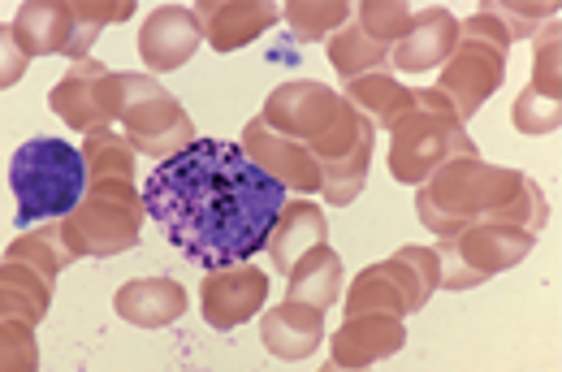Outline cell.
<instances>
[{
  "instance_id": "6da1fadb",
  "label": "cell",
  "mask_w": 562,
  "mask_h": 372,
  "mask_svg": "<svg viewBox=\"0 0 562 372\" xmlns=\"http://www.w3.org/2000/svg\"><path fill=\"white\" fill-rule=\"evenodd\" d=\"M281 208L285 187L225 139H195L173 151L143 187V213L209 273L265 251Z\"/></svg>"
},
{
  "instance_id": "7a4b0ae2",
  "label": "cell",
  "mask_w": 562,
  "mask_h": 372,
  "mask_svg": "<svg viewBox=\"0 0 562 372\" xmlns=\"http://www.w3.org/2000/svg\"><path fill=\"white\" fill-rule=\"evenodd\" d=\"M532 191H537V182L519 178L515 169H493L476 156L446 160L432 173V187L420 191V222L441 238H454L459 229L485 222L519 225V229L537 234L550 217V208H546V195L519 204V195H532Z\"/></svg>"
},
{
  "instance_id": "3957f363",
  "label": "cell",
  "mask_w": 562,
  "mask_h": 372,
  "mask_svg": "<svg viewBox=\"0 0 562 372\" xmlns=\"http://www.w3.org/2000/svg\"><path fill=\"white\" fill-rule=\"evenodd\" d=\"M9 187L18 200V225L57 217L66 222L87 195L82 151L66 139H26L9 160Z\"/></svg>"
},
{
  "instance_id": "277c9868",
  "label": "cell",
  "mask_w": 562,
  "mask_h": 372,
  "mask_svg": "<svg viewBox=\"0 0 562 372\" xmlns=\"http://www.w3.org/2000/svg\"><path fill=\"white\" fill-rule=\"evenodd\" d=\"M143 200L135 195V182L126 178H95V187L78 200L61 229V243L70 256H117L139 243Z\"/></svg>"
},
{
  "instance_id": "5b68a950",
  "label": "cell",
  "mask_w": 562,
  "mask_h": 372,
  "mask_svg": "<svg viewBox=\"0 0 562 372\" xmlns=\"http://www.w3.org/2000/svg\"><path fill=\"white\" fill-rule=\"evenodd\" d=\"M135 4H22L13 18V44L22 48V57H53V53H70L82 57V48L100 35L104 22H122L131 18Z\"/></svg>"
},
{
  "instance_id": "8992f818",
  "label": "cell",
  "mask_w": 562,
  "mask_h": 372,
  "mask_svg": "<svg viewBox=\"0 0 562 372\" xmlns=\"http://www.w3.org/2000/svg\"><path fill=\"white\" fill-rule=\"evenodd\" d=\"M528 251H532V234L519 229V225H472V229H463V238H446L441 243L437 260H446V264H437L441 269L437 286H450V291L476 286V282H485L493 273L519 264Z\"/></svg>"
},
{
  "instance_id": "52a82bcc",
  "label": "cell",
  "mask_w": 562,
  "mask_h": 372,
  "mask_svg": "<svg viewBox=\"0 0 562 372\" xmlns=\"http://www.w3.org/2000/svg\"><path fill=\"white\" fill-rule=\"evenodd\" d=\"M122 122H126L122 139L135 151H143V156H165L169 160L173 151L195 144V126H191L187 109L143 75L126 78V113H122Z\"/></svg>"
},
{
  "instance_id": "ba28073f",
  "label": "cell",
  "mask_w": 562,
  "mask_h": 372,
  "mask_svg": "<svg viewBox=\"0 0 562 372\" xmlns=\"http://www.w3.org/2000/svg\"><path fill=\"white\" fill-rule=\"evenodd\" d=\"M454 156H472V139L463 135V122H454V117H437V113L412 109L394 126L390 169H394L398 182H424Z\"/></svg>"
},
{
  "instance_id": "9c48e42d",
  "label": "cell",
  "mask_w": 562,
  "mask_h": 372,
  "mask_svg": "<svg viewBox=\"0 0 562 372\" xmlns=\"http://www.w3.org/2000/svg\"><path fill=\"white\" fill-rule=\"evenodd\" d=\"M53 113L74 131H109L126 113V75H109L100 61H78L53 87Z\"/></svg>"
},
{
  "instance_id": "30bf717a",
  "label": "cell",
  "mask_w": 562,
  "mask_h": 372,
  "mask_svg": "<svg viewBox=\"0 0 562 372\" xmlns=\"http://www.w3.org/2000/svg\"><path fill=\"white\" fill-rule=\"evenodd\" d=\"M347 113V100L338 91H329L325 82H285L269 95L260 122L269 131H278L281 139H294V144H316L338 117Z\"/></svg>"
},
{
  "instance_id": "8fae6325",
  "label": "cell",
  "mask_w": 562,
  "mask_h": 372,
  "mask_svg": "<svg viewBox=\"0 0 562 372\" xmlns=\"http://www.w3.org/2000/svg\"><path fill=\"white\" fill-rule=\"evenodd\" d=\"M502 61H506V53L485 44V40H472V35L459 40V48L450 53V61L441 70V82H437V91L450 100V109H454L459 122L472 117L493 91H497Z\"/></svg>"
},
{
  "instance_id": "7c38bea8",
  "label": "cell",
  "mask_w": 562,
  "mask_h": 372,
  "mask_svg": "<svg viewBox=\"0 0 562 372\" xmlns=\"http://www.w3.org/2000/svg\"><path fill=\"white\" fill-rule=\"evenodd\" d=\"M265 303H269V273H260L251 264L212 269L204 278V316L221 334H229V329L247 325L251 316H260Z\"/></svg>"
},
{
  "instance_id": "4fadbf2b",
  "label": "cell",
  "mask_w": 562,
  "mask_h": 372,
  "mask_svg": "<svg viewBox=\"0 0 562 372\" xmlns=\"http://www.w3.org/2000/svg\"><path fill=\"white\" fill-rule=\"evenodd\" d=\"M204 31H200V18L195 9H182V4H160L147 13L139 31V57L147 70L156 75H169L178 66L191 61V53L200 48Z\"/></svg>"
},
{
  "instance_id": "5bb4252c",
  "label": "cell",
  "mask_w": 562,
  "mask_h": 372,
  "mask_svg": "<svg viewBox=\"0 0 562 372\" xmlns=\"http://www.w3.org/2000/svg\"><path fill=\"white\" fill-rule=\"evenodd\" d=\"M238 148L247 151V160L251 165H260L273 182L281 187H299V191H321V182H325V173H321V165L312 160V151L303 148V144H294V139H281L278 131H269L260 117L243 131V144Z\"/></svg>"
},
{
  "instance_id": "9a60e30c",
  "label": "cell",
  "mask_w": 562,
  "mask_h": 372,
  "mask_svg": "<svg viewBox=\"0 0 562 372\" xmlns=\"http://www.w3.org/2000/svg\"><path fill=\"white\" fill-rule=\"evenodd\" d=\"M403 342H407V329H403L398 316L363 312V316H351V320L338 329V338L329 342V351H334V369L355 372V369L376 364V360H385V356H394Z\"/></svg>"
},
{
  "instance_id": "2e32d148",
  "label": "cell",
  "mask_w": 562,
  "mask_h": 372,
  "mask_svg": "<svg viewBox=\"0 0 562 372\" xmlns=\"http://www.w3.org/2000/svg\"><path fill=\"white\" fill-rule=\"evenodd\" d=\"M459 40H463V31H459V22L446 9H420V13H412L403 44L394 48V66L407 70V75L437 70V66L450 61V53L459 48Z\"/></svg>"
},
{
  "instance_id": "e0dca14e",
  "label": "cell",
  "mask_w": 562,
  "mask_h": 372,
  "mask_svg": "<svg viewBox=\"0 0 562 372\" xmlns=\"http://www.w3.org/2000/svg\"><path fill=\"white\" fill-rule=\"evenodd\" d=\"M260 342L278 360H307L325 342V312L307 303H281L269 307L260 320Z\"/></svg>"
},
{
  "instance_id": "ac0fdd59",
  "label": "cell",
  "mask_w": 562,
  "mask_h": 372,
  "mask_svg": "<svg viewBox=\"0 0 562 372\" xmlns=\"http://www.w3.org/2000/svg\"><path fill=\"white\" fill-rule=\"evenodd\" d=\"M281 9L273 4H251V0H225V4H200V31L216 53H234V48H247L251 40H260L273 22H278Z\"/></svg>"
},
{
  "instance_id": "d6986e66",
  "label": "cell",
  "mask_w": 562,
  "mask_h": 372,
  "mask_svg": "<svg viewBox=\"0 0 562 372\" xmlns=\"http://www.w3.org/2000/svg\"><path fill=\"white\" fill-rule=\"evenodd\" d=\"M113 307L122 320H131L139 329H160L187 312V291L173 278H139V282H126L117 291Z\"/></svg>"
},
{
  "instance_id": "ffe728a7",
  "label": "cell",
  "mask_w": 562,
  "mask_h": 372,
  "mask_svg": "<svg viewBox=\"0 0 562 372\" xmlns=\"http://www.w3.org/2000/svg\"><path fill=\"white\" fill-rule=\"evenodd\" d=\"M290 298L285 303H307V307H334L342 291V256L329 243H316L307 256L290 264Z\"/></svg>"
},
{
  "instance_id": "44dd1931",
  "label": "cell",
  "mask_w": 562,
  "mask_h": 372,
  "mask_svg": "<svg viewBox=\"0 0 562 372\" xmlns=\"http://www.w3.org/2000/svg\"><path fill=\"white\" fill-rule=\"evenodd\" d=\"M316 243H325V213H321L316 204H307V200H299V204L285 200L278 225H273V234H269V243H265L269 256H273V269H278V273H290V264H294L299 256H307Z\"/></svg>"
},
{
  "instance_id": "7402d4cb",
  "label": "cell",
  "mask_w": 562,
  "mask_h": 372,
  "mask_svg": "<svg viewBox=\"0 0 562 372\" xmlns=\"http://www.w3.org/2000/svg\"><path fill=\"white\" fill-rule=\"evenodd\" d=\"M342 100L351 104L355 113H368V126H372V131H376V126H398V122L416 109V95L403 91L390 75L351 78V87H347Z\"/></svg>"
},
{
  "instance_id": "603a6c76",
  "label": "cell",
  "mask_w": 562,
  "mask_h": 372,
  "mask_svg": "<svg viewBox=\"0 0 562 372\" xmlns=\"http://www.w3.org/2000/svg\"><path fill=\"white\" fill-rule=\"evenodd\" d=\"M441 260H437V251H428V247H403V251H394L390 260H385V269L394 273V282H398V291L407 298V312H420L428 295L437 291V278H441V269H437Z\"/></svg>"
},
{
  "instance_id": "cb8c5ba5",
  "label": "cell",
  "mask_w": 562,
  "mask_h": 372,
  "mask_svg": "<svg viewBox=\"0 0 562 372\" xmlns=\"http://www.w3.org/2000/svg\"><path fill=\"white\" fill-rule=\"evenodd\" d=\"M363 312H381V316H407V298L398 291L394 273L381 264H368L359 278H355L351 295H347V316H363Z\"/></svg>"
},
{
  "instance_id": "d4e9b609",
  "label": "cell",
  "mask_w": 562,
  "mask_h": 372,
  "mask_svg": "<svg viewBox=\"0 0 562 372\" xmlns=\"http://www.w3.org/2000/svg\"><path fill=\"white\" fill-rule=\"evenodd\" d=\"M285 18H290V26H294V35L303 40V44H316V40H325L329 31H338V26H347V18H351V4H342V0H294V4H285L281 9Z\"/></svg>"
},
{
  "instance_id": "484cf974",
  "label": "cell",
  "mask_w": 562,
  "mask_h": 372,
  "mask_svg": "<svg viewBox=\"0 0 562 372\" xmlns=\"http://www.w3.org/2000/svg\"><path fill=\"white\" fill-rule=\"evenodd\" d=\"M82 165H87V173H95V178H126V182H131V173H135V151H131V144H126L122 135H113V131H87Z\"/></svg>"
},
{
  "instance_id": "4316f807",
  "label": "cell",
  "mask_w": 562,
  "mask_h": 372,
  "mask_svg": "<svg viewBox=\"0 0 562 372\" xmlns=\"http://www.w3.org/2000/svg\"><path fill=\"white\" fill-rule=\"evenodd\" d=\"M329 61L338 66V75L359 78V75H372L376 66H385V48L372 44L359 26H342V31L329 40Z\"/></svg>"
},
{
  "instance_id": "83f0119b",
  "label": "cell",
  "mask_w": 562,
  "mask_h": 372,
  "mask_svg": "<svg viewBox=\"0 0 562 372\" xmlns=\"http://www.w3.org/2000/svg\"><path fill=\"white\" fill-rule=\"evenodd\" d=\"M407 22H412V9L407 4H394V0H368L359 4V31L372 40V44H390V40H403L407 35Z\"/></svg>"
},
{
  "instance_id": "f1b7e54d",
  "label": "cell",
  "mask_w": 562,
  "mask_h": 372,
  "mask_svg": "<svg viewBox=\"0 0 562 372\" xmlns=\"http://www.w3.org/2000/svg\"><path fill=\"white\" fill-rule=\"evenodd\" d=\"M31 329L35 325L0 320V372H40V347Z\"/></svg>"
},
{
  "instance_id": "f546056e",
  "label": "cell",
  "mask_w": 562,
  "mask_h": 372,
  "mask_svg": "<svg viewBox=\"0 0 562 372\" xmlns=\"http://www.w3.org/2000/svg\"><path fill=\"white\" fill-rule=\"evenodd\" d=\"M515 126L524 135H554L559 131V100H550V95H541V91L528 87L515 100Z\"/></svg>"
},
{
  "instance_id": "4dcf8cb0",
  "label": "cell",
  "mask_w": 562,
  "mask_h": 372,
  "mask_svg": "<svg viewBox=\"0 0 562 372\" xmlns=\"http://www.w3.org/2000/svg\"><path fill=\"white\" fill-rule=\"evenodd\" d=\"M0 286H9V291H18V295H26L40 312H48V307H53V282H48L44 273H35L31 264L22 269V260H4V264H0Z\"/></svg>"
},
{
  "instance_id": "1f68e13d",
  "label": "cell",
  "mask_w": 562,
  "mask_h": 372,
  "mask_svg": "<svg viewBox=\"0 0 562 372\" xmlns=\"http://www.w3.org/2000/svg\"><path fill=\"white\" fill-rule=\"evenodd\" d=\"M559 26H550V35H541L537 44V78H532V91L559 100Z\"/></svg>"
},
{
  "instance_id": "d6a6232c",
  "label": "cell",
  "mask_w": 562,
  "mask_h": 372,
  "mask_svg": "<svg viewBox=\"0 0 562 372\" xmlns=\"http://www.w3.org/2000/svg\"><path fill=\"white\" fill-rule=\"evenodd\" d=\"M26 66H31V61H26V57H22V48L13 44V31H9V26H0V91H4V87H13L18 78L26 75Z\"/></svg>"
},
{
  "instance_id": "836d02e7",
  "label": "cell",
  "mask_w": 562,
  "mask_h": 372,
  "mask_svg": "<svg viewBox=\"0 0 562 372\" xmlns=\"http://www.w3.org/2000/svg\"><path fill=\"white\" fill-rule=\"evenodd\" d=\"M0 320H22V325H35V320H44V312H40V307H35L26 295H18V291L0 286Z\"/></svg>"
},
{
  "instance_id": "e575fe53",
  "label": "cell",
  "mask_w": 562,
  "mask_h": 372,
  "mask_svg": "<svg viewBox=\"0 0 562 372\" xmlns=\"http://www.w3.org/2000/svg\"><path fill=\"white\" fill-rule=\"evenodd\" d=\"M321 372H334V369H321Z\"/></svg>"
}]
</instances>
